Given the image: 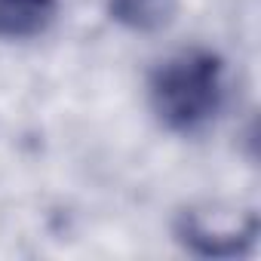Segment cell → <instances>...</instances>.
I'll return each instance as SVG.
<instances>
[{
    "label": "cell",
    "mask_w": 261,
    "mask_h": 261,
    "mask_svg": "<svg viewBox=\"0 0 261 261\" xmlns=\"http://www.w3.org/2000/svg\"><path fill=\"white\" fill-rule=\"evenodd\" d=\"M258 237V221L255 215H249L243 224H212L209 218H203L197 209H185L175 221V240L185 246V252L197 255V258H237L246 255L252 249Z\"/></svg>",
    "instance_id": "cell-2"
},
{
    "label": "cell",
    "mask_w": 261,
    "mask_h": 261,
    "mask_svg": "<svg viewBox=\"0 0 261 261\" xmlns=\"http://www.w3.org/2000/svg\"><path fill=\"white\" fill-rule=\"evenodd\" d=\"M148 95L169 133L197 136L224 108V62L203 46L181 49L151 74Z\"/></svg>",
    "instance_id": "cell-1"
},
{
    "label": "cell",
    "mask_w": 261,
    "mask_h": 261,
    "mask_svg": "<svg viewBox=\"0 0 261 261\" xmlns=\"http://www.w3.org/2000/svg\"><path fill=\"white\" fill-rule=\"evenodd\" d=\"M59 0H0V40H31L49 31Z\"/></svg>",
    "instance_id": "cell-3"
},
{
    "label": "cell",
    "mask_w": 261,
    "mask_h": 261,
    "mask_svg": "<svg viewBox=\"0 0 261 261\" xmlns=\"http://www.w3.org/2000/svg\"><path fill=\"white\" fill-rule=\"evenodd\" d=\"M181 0H108V16L133 34H157L178 16Z\"/></svg>",
    "instance_id": "cell-4"
}]
</instances>
